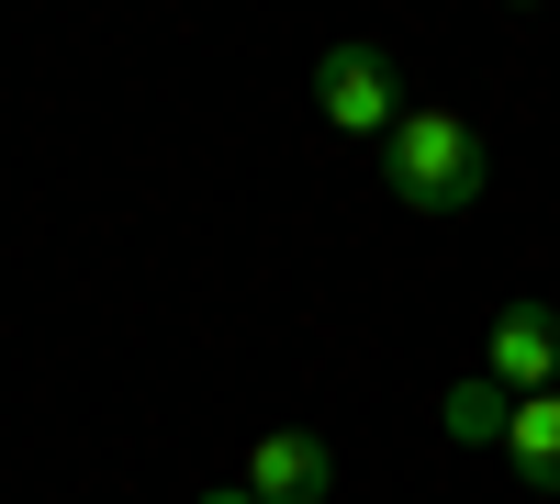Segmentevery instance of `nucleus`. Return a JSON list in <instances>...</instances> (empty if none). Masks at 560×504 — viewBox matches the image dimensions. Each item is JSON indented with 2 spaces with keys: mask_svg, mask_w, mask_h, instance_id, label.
<instances>
[{
  "mask_svg": "<svg viewBox=\"0 0 560 504\" xmlns=\"http://www.w3.org/2000/svg\"><path fill=\"white\" fill-rule=\"evenodd\" d=\"M202 504H258V493H247V482H213V493H202Z\"/></svg>",
  "mask_w": 560,
  "mask_h": 504,
  "instance_id": "7",
  "label": "nucleus"
},
{
  "mask_svg": "<svg viewBox=\"0 0 560 504\" xmlns=\"http://www.w3.org/2000/svg\"><path fill=\"white\" fill-rule=\"evenodd\" d=\"M482 134L471 113H438V102H415L393 134H382V179H393V202L404 213H471L482 202Z\"/></svg>",
  "mask_w": 560,
  "mask_h": 504,
  "instance_id": "1",
  "label": "nucleus"
},
{
  "mask_svg": "<svg viewBox=\"0 0 560 504\" xmlns=\"http://www.w3.org/2000/svg\"><path fill=\"white\" fill-rule=\"evenodd\" d=\"M258 504H325V482H337V448H325L314 426H269L247 448V471H236Z\"/></svg>",
  "mask_w": 560,
  "mask_h": 504,
  "instance_id": "4",
  "label": "nucleus"
},
{
  "mask_svg": "<svg viewBox=\"0 0 560 504\" xmlns=\"http://www.w3.org/2000/svg\"><path fill=\"white\" fill-rule=\"evenodd\" d=\"M438 426H448L459 448H504V426H516V392H504L493 371H459V382L438 392Z\"/></svg>",
  "mask_w": 560,
  "mask_h": 504,
  "instance_id": "5",
  "label": "nucleus"
},
{
  "mask_svg": "<svg viewBox=\"0 0 560 504\" xmlns=\"http://www.w3.org/2000/svg\"><path fill=\"white\" fill-rule=\"evenodd\" d=\"M482 371L504 382V392H560V303H538V292H516L493 314V337H482Z\"/></svg>",
  "mask_w": 560,
  "mask_h": 504,
  "instance_id": "3",
  "label": "nucleus"
},
{
  "mask_svg": "<svg viewBox=\"0 0 560 504\" xmlns=\"http://www.w3.org/2000/svg\"><path fill=\"white\" fill-rule=\"evenodd\" d=\"M314 113L337 134H393L415 102H404V68L382 57V45H325L314 57Z\"/></svg>",
  "mask_w": 560,
  "mask_h": 504,
  "instance_id": "2",
  "label": "nucleus"
},
{
  "mask_svg": "<svg viewBox=\"0 0 560 504\" xmlns=\"http://www.w3.org/2000/svg\"><path fill=\"white\" fill-rule=\"evenodd\" d=\"M504 460H516L527 493H560V392H527L516 426H504Z\"/></svg>",
  "mask_w": 560,
  "mask_h": 504,
  "instance_id": "6",
  "label": "nucleus"
}]
</instances>
